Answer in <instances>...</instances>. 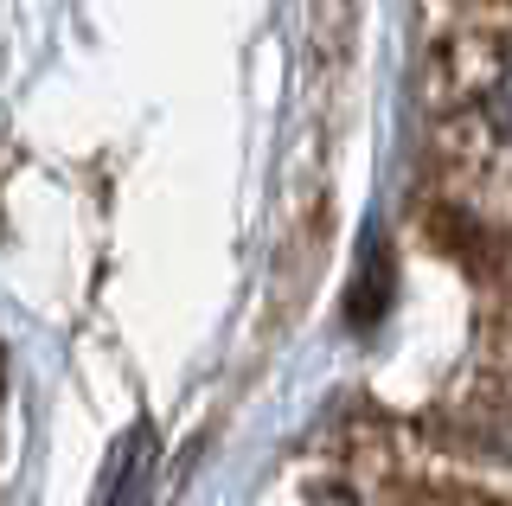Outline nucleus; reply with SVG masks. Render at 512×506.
Wrapping results in <instances>:
<instances>
[{
	"label": "nucleus",
	"instance_id": "obj_3",
	"mask_svg": "<svg viewBox=\"0 0 512 506\" xmlns=\"http://www.w3.org/2000/svg\"><path fill=\"white\" fill-rule=\"evenodd\" d=\"M487 116H493V129H500L506 141H512V65H506V77L493 84V97H487Z\"/></svg>",
	"mask_w": 512,
	"mask_h": 506
},
{
	"label": "nucleus",
	"instance_id": "obj_2",
	"mask_svg": "<svg viewBox=\"0 0 512 506\" xmlns=\"http://www.w3.org/2000/svg\"><path fill=\"white\" fill-rule=\"evenodd\" d=\"M141 455H148V436L135 430L116 449V462H109V481H103V500H96V506H128V494L141 487Z\"/></svg>",
	"mask_w": 512,
	"mask_h": 506
},
{
	"label": "nucleus",
	"instance_id": "obj_1",
	"mask_svg": "<svg viewBox=\"0 0 512 506\" xmlns=\"http://www.w3.org/2000/svg\"><path fill=\"white\" fill-rule=\"evenodd\" d=\"M384 302H391V257H384V244H372V257L359 270V289H352V327H372Z\"/></svg>",
	"mask_w": 512,
	"mask_h": 506
}]
</instances>
